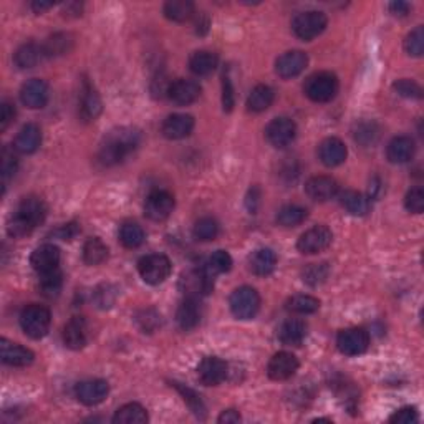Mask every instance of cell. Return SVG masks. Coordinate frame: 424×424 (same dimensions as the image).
Wrapping results in <instances>:
<instances>
[{"label":"cell","mask_w":424,"mask_h":424,"mask_svg":"<svg viewBox=\"0 0 424 424\" xmlns=\"http://www.w3.org/2000/svg\"><path fill=\"white\" fill-rule=\"evenodd\" d=\"M297 136V125L293 123L290 118L281 116V118H275L269 123L265 128V138L267 141L272 144L274 148H287L288 144H292L293 139Z\"/></svg>","instance_id":"obj_10"},{"label":"cell","mask_w":424,"mask_h":424,"mask_svg":"<svg viewBox=\"0 0 424 424\" xmlns=\"http://www.w3.org/2000/svg\"><path fill=\"white\" fill-rule=\"evenodd\" d=\"M53 3L52 2H34L31 3V8H34L37 13H42L45 10H48V8H52Z\"/></svg>","instance_id":"obj_60"},{"label":"cell","mask_w":424,"mask_h":424,"mask_svg":"<svg viewBox=\"0 0 424 424\" xmlns=\"http://www.w3.org/2000/svg\"><path fill=\"white\" fill-rule=\"evenodd\" d=\"M218 62H219V58L215 53L201 50V52H196L191 57V60H189V69H191L194 75L207 76L218 69Z\"/></svg>","instance_id":"obj_32"},{"label":"cell","mask_w":424,"mask_h":424,"mask_svg":"<svg viewBox=\"0 0 424 424\" xmlns=\"http://www.w3.org/2000/svg\"><path fill=\"white\" fill-rule=\"evenodd\" d=\"M305 192L313 201H330L338 194V183L328 176H315L306 181Z\"/></svg>","instance_id":"obj_23"},{"label":"cell","mask_w":424,"mask_h":424,"mask_svg":"<svg viewBox=\"0 0 424 424\" xmlns=\"http://www.w3.org/2000/svg\"><path fill=\"white\" fill-rule=\"evenodd\" d=\"M73 40L69 34H55L47 40L43 45V53L47 57H58L65 55L66 52H70Z\"/></svg>","instance_id":"obj_41"},{"label":"cell","mask_w":424,"mask_h":424,"mask_svg":"<svg viewBox=\"0 0 424 424\" xmlns=\"http://www.w3.org/2000/svg\"><path fill=\"white\" fill-rule=\"evenodd\" d=\"M419 419L418 411L413 408V406H404L396 411L393 416L390 418L391 423H398V424H413Z\"/></svg>","instance_id":"obj_54"},{"label":"cell","mask_w":424,"mask_h":424,"mask_svg":"<svg viewBox=\"0 0 424 424\" xmlns=\"http://www.w3.org/2000/svg\"><path fill=\"white\" fill-rule=\"evenodd\" d=\"M404 50L411 57H421L424 52V30L419 25L413 31H409L404 40Z\"/></svg>","instance_id":"obj_46"},{"label":"cell","mask_w":424,"mask_h":424,"mask_svg":"<svg viewBox=\"0 0 424 424\" xmlns=\"http://www.w3.org/2000/svg\"><path fill=\"white\" fill-rule=\"evenodd\" d=\"M219 234V224L218 220L212 218H202L194 225V237L197 241H212V239L218 237Z\"/></svg>","instance_id":"obj_43"},{"label":"cell","mask_w":424,"mask_h":424,"mask_svg":"<svg viewBox=\"0 0 424 424\" xmlns=\"http://www.w3.org/2000/svg\"><path fill=\"white\" fill-rule=\"evenodd\" d=\"M42 277H40L38 287L40 292H42L43 297H47V299H53V297H58V293L62 292L63 287V275L58 269L52 270V272L47 274H40Z\"/></svg>","instance_id":"obj_38"},{"label":"cell","mask_w":424,"mask_h":424,"mask_svg":"<svg viewBox=\"0 0 424 424\" xmlns=\"http://www.w3.org/2000/svg\"><path fill=\"white\" fill-rule=\"evenodd\" d=\"M409 8H411V7H409V3L401 2V0H398V2H391L390 3V12L396 17H406L409 13Z\"/></svg>","instance_id":"obj_58"},{"label":"cell","mask_w":424,"mask_h":424,"mask_svg":"<svg viewBox=\"0 0 424 424\" xmlns=\"http://www.w3.org/2000/svg\"><path fill=\"white\" fill-rule=\"evenodd\" d=\"M48 97H50V90L43 80L34 78L29 80L20 90V100L30 110H40L47 105Z\"/></svg>","instance_id":"obj_15"},{"label":"cell","mask_w":424,"mask_h":424,"mask_svg":"<svg viewBox=\"0 0 424 424\" xmlns=\"http://www.w3.org/2000/svg\"><path fill=\"white\" fill-rule=\"evenodd\" d=\"M141 144V133L136 128H116L108 133L100 148L98 160L103 166H116L123 162L129 155H133Z\"/></svg>","instance_id":"obj_1"},{"label":"cell","mask_w":424,"mask_h":424,"mask_svg":"<svg viewBox=\"0 0 424 424\" xmlns=\"http://www.w3.org/2000/svg\"><path fill=\"white\" fill-rule=\"evenodd\" d=\"M231 312L239 320H250L254 318L260 309V297L255 288L252 287H241L232 292L231 299Z\"/></svg>","instance_id":"obj_6"},{"label":"cell","mask_w":424,"mask_h":424,"mask_svg":"<svg viewBox=\"0 0 424 424\" xmlns=\"http://www.w3.org/2000/svg\"><path fill=\"white\" fill-rule=\"evenodd\" d=\"M176 322L184 332L192 330L201 322V305L196 297H186L176 312Z\"/></svg>","instance_id":"obj_26"},{"label":"cell","mask_w":424,"mask_h":424,"mask_svg":"<svg viewBox=\"0 0 424 424\" xmlns=\"http://www.w3.org/2000/svg\"><path fill=\"white\" fill-rule=\"evenodd\" d=\"M108 259L106 243L98 237H92L83 246V260L88 265H100Z\"/></svg>","instance_id":"obj_35"},{"label":"cell","mask_w":424,"mask_h":424,"mask_svg":"<svg viewBox=\"0 0 424 424\" xmlns=\"http://www.w3.org/2000/svg\"><path fill=\"white\" fill-rule=\"evenodd\" d=\"M406 209L413 214H421L424 211V191L421 188H413L404 197Z\"/></svg>","instance_id":"obj_52"},{"label":"cell","mask_w":424,"mask_h":424,"mask_svg":"<svg viewBox=\"0 0 424 424\" xmlns=\"http://www.w3.org/2000/svg\"><path fill=\"white\" fill-rule=\"evenodd\" d=\"M309 215V212L300 206H285L277 212V222L282 227H297Z\"/></svg>","instance_id":"obj_39"},{"label":"cell","mask_w":424,"mask_h":424,"mask_svg":"<svg viewBox=\"0 0 424 424\" xmlns=\"http://www.w3.org/2000/svg\"><path fill=\"white\" fill-rule=\"evenodd\" d=\"M88 323L85 317H73L63 328V344L70 350H81L88 344Z\"/></svg>","instance_id":"obj_22"},{"label":"cell","mask_w":424,"mask_h":424,"mask_svg":"<svg viewBox=\"0 0 424 424\" xmlns=\"http://www.w3.org/2000/svg\"><path fill=\"white\" fill-rule=\"evenodd\" d=\"M52 323L50 310L45 309L42 305L31 304L25 306L20 313V325L25 335H29L34 340H40L48 333Z\"/></svg>","instance_id":"obj_3"},{"label":"cell","mask_w":424,"mask_h":424,"mask_svg":"<svg viewBox=\"0 0 424 424\" xmlns=\"http://www.w3.org/2000/svg\"><path fill=\"white\" fill-rule=\"evenodd\" d=\"M416 153V144L409 136H396L386 148V156L393 164H403L413 160Z\"/></svg>","instance_id":"obj_27"},{"label":"cell","mask_w":424,"mask_h":424,"mask_svg":"<svg viewBox=\"0 0 424 424\" xmlns=\"http://www.w3.org/2000/svg\"><path fill=\"white\" fill-rule=\"evenodd\" d=\"M15 106H13L12 103L3 101L2 106H0V132H6L8 125L15 118Z\"/></svg>","instance_id":"obj_56"},{"label":"cell","mask_w":424,"mask_h":424,"mask_svg":"<svg viewBox=\"0 0 424 424\" xmlns=\"http://www.w3.org/2000/svg\"><path fill=\"white\" fill-rule=\"evenodd\" d=\"M328 272L330 270H328L327 264H312L304 272V281L310 283V285H320V283L327 281Z\"/></svg>","instance_id":"obj_50"},{"label":"cell","mask_w":424,"mask_h":424,"mask_svg":"<svg viewBox=\"0 0 424 424\" xmlns=\"http://www.w3.org/2000/svg\"><path fill=\"white\" fill-rule=\"evenodd\" d=\"M201 94V87L196 83V81L192 80H184L179 78L173 81V83H169L168 88V97L169 100L176 103V105H191L199 98Z\"/></svg>","instance_id":"obj_21"},{"label":"cell","mask_w":424,"mask_h":424,"mask_svg":"<svg viewBox=\"0 0 424 424\" xmlns=\"http://www.w3.org/2000/svg\"><path fill=\"white\" fill-rule=\"evenodd\" d=\"M136 322L139 327H141L143 332L153 333L161 325V315L157 313L156 310L146 309L141 310V312L136 315Z\"/></svg>","instance_id":"obj_49"},{"label":"cell","mask_w":424,"mask_h":424,"mask_svg":"<svg viewBox=\"0 0 424 424\" xmlns=\"http://www.w3.org/2000/svg\"><path fill=\"white\" fill-rule=\"evenodd\" d=\"M40 143H42V132L38 126L35 123H27L17 134L13 148L22 155H31L38 150Z\"/></svg>","instance_id":"obj_28"},{"label":"cell","mask_w":424,"mask_h":424,"mask_svg":"<svg viewBox=\"0 0 424 424\" xmlns=\"http://www.w3.org/2000/svg\"><path fill=\"white\" fill-rule=\"evenodd\" d=\"M218 421L220 424H236L241 421V414H239L236 409H227V411H224L222 414H220Z\"/></svg>","instance_id":"obj_59"},{"label":"cell","mask_w":424,"mask_h":424,"mask_svg":"<svg viewBox=\"0 0 424 424\" xmlns=\"http://www.w3.org/2000/svg\"><path fill=\"white\" fill-rule=\"evenodd\" d=\"M332 241L333 234L327 225H315V227L302 234L299 242H297V247H299L302 254H318V252L328 249Z\"/></svg>","instance_id":"obj_9"},{"label":"cell","mask_w":424,"mask_h":424,"mask_svg":"<svg viewBox=\"0 0 424 424\" xmlns=\"http://www.w3.org/2000/svg\"><path fill=\"white\" fill-rule=\"evenodd\" d=\"M305 94L315 103L332 101L338 93V78L330 71H318L305 81Z\"/></svg>","instance_id":"obj_4"},{"label":"cell","mask_w":424,"mask_h":424,"mask_svg":"<svg viewBox=\"0 0 424 424\" xmlns=\"http://www.w3.org/2000/svg\"><path fill=\"white\" fill-rule=\"evenodd\" d=\"M340 202L351 215H367L369 212V199L362 192L345 191L341 194Z\"/></svg>","instance_id":"obj_36"},{"label":"cell","mask_w":424,"mask_h":424,"mask_svg":"<svg viewBox=\"0 0 424 424\" xmlns=\"http://www.w3.org/2000/svg\"><path fill=\"white\" fill-rule=\"evenodd\" d=\"M337 346L346 356H358L369 346V335L365 328L351 327L341 330L337 337Z\"/></svg>","instance_id":"obj_8"},{"label":"cell","mask_w":424,"mask_h":424,"mask_svg":"<svg viewBox=\"0 0 424 424\" xmlns=\"http://www.w3.org/2000/svg\"><path fill=\"white\" fill-rule=\"evenodd\" d=\"M47 218V206L40 197L29 196L20 202L15 214L8 222L7 232L10 237H24L34 231Z\"/></svg>","instance_id":"obj_2"},{"label":"cell","mask_w":424,"mask_h":424,"mask_svg":"<svg viewBox=\"0 0 424 424\" xmlns=\"http://www.w3.org/2000/svg\"><path fill=\"white\" fill-rule=\"evenodd\" d=\"M78 232H80L78 224L70 222V224L62 225V227H58L57 231L53 232V236L62 239V241H71V239H75L76 236H78Z\"/></svg>","instance_id":"obj_57"},{"label":"cell","mask_w":424,"mask_h":424,"mask_svg":"<svg viewBox=\"0 0 424 424\" xmlns=\"http://www.w3.org/2000/svg\"><path fill=\"white\" fill-rule=\"evenodd\" d=\"M0 358L8 367H29L34 362L35 355L29 348L19 344H12L7 338L0 340Z\"/></svg>","instance_id":"obj_19"},{"label":"cell","mask_w":424,"mask_h":424,"mask_svg":"<svg viewBox=\"0 0 424 424\" xmlns=\"http://www.w3.org/2000/svg\"><path fill=\"white\" fill-rule=\"evenodd\" d=\"M186 288L184 292H188V297H196V295H207V293L212 292L214 288V274L207 269V265L199 269V270H192V272H188L183 275L181 281Z\"/></svg>","instance_id":"obj_13"},{"label":"cell","mask_w":424,"mask_h":424,"mask_svg":"<svg viewBox=\"0 0 424 424\" xmlns=\"http://www.w3.org/2000/svg\"><path fill=\"white\" fill-rule=\"evenodd\" d=\"M60 264V249L53 243H45L34 250L30 257V265L38 274H47L58 269Z\"/></svg>","instance_id":"obj_20"},{"label":"cell","mask_w":424,"mask_h":424,"mask_svg":"<svg viewBox=\"0 0 424 424\" xmlns=\"http://www.w3.org/2000/svg\"><path fill=\"white\" fill-rule=\"evenodd\" d=\"M43 55H45L43 47L30 42L22 45L19 50L15 52V63L19 69H31V66H35L40 60H42Z\"/></svg>","instance_id":"obj_34"},{"label":"cell","mask_w":424,"mask_h":424,"mask_svg":"<svg viewBox=\"0 0 424 424\" xmlns=\"http://www.w3.org/2000/svg\"><path fill=\"white\" fill-rule=\"evenodd\" d=\"M174 386L178 388L179 393H181L184 396V401H186V403L189 404V408L192 409V413L196 414L197 418L204 419V416H206V408H204V404H202V401H201L199 396L194 393L192 390H189V388L181 386V385H179V383H174Z\"/></svg>","instance_id":"obj_48"},{"label":"cell","mask_w":424,"mask_h":424,"mask_svg":"<svg viewBox=\"0 0 424 424\" xmlns=\"http://www.w3.org/2000/svg\"><path fill=\"white\" fill-rule=\"evenodd\" d=\"M174 211V197L166 191H155L150 194L144 204V214L148 215L151 220H160L168 219Z\"/></svg>","instance_id":"obj_12"},{"label":"cell","mask_w":424,"mask_h":424,"mask_svg":"<svg viewBox=\"0 0 424 424\" xmlns=\"http://www.w3.org/2000/svg\"><path fill=\"white\" fill-rule=\"evenodd\" d=\"M194 129V118L191 115L176 113L164 120L161 132L168 139L188 138Z\"/></svg>","instance_id":"obj_24"},{"label":"cell","mask_w":424,"mask_h":424,"mask_svg":"<svg viewBox=\"0 0 424 424\" xmlns=\"http://www.w3.org/2000/svg\"><path fill=\"white\" fill-rule=\"evenodd\" d=\"M376 138H378L376 125L369 123V121H363V123H360L358 128H356V132H355V139L358 143L365 144V146H368V144L376 141Z\"/></svg>","instance_id":"obj_51"},{"label":"cell","mask_w":424,"mask_h":424,"mask_svg":"<svg viewBox=\"0 0 424 424\" xmlns=\"http://www.w3.org/2000/svg\"><path fill=\"white\" fill-rule=\"evenodd\" d=\"M393 88H395V92L400 94V97L409 98V100H419V98L423 97L421 87H419L416 81H413V80H408V78L398 80L393 85Z\"/></svg>","instance_id":"obj_47"},{"label":"cell","mask_w":424,"mask_h":424,"mask_svg":"<svg viewBox=\"0 0 424 424\" xmlns=\"http://www.w3.org/2000/svg\"><path fill=\"white\" fill-rule=\"evenodd\" d=\"M116 299V290L111 285H101L94 292V302L100 309H108L113 305V302Z\"/></svg>","instance_id":"obj_53"},{"label":"cell","mask_w":424,"mask_h":424,"mask_svg":"<svg viewBox=\"0 0 424 424\" xmlns=\"http://www.w3.org/2000/svg\"><path fill=\"white\" fill-rule=\"evenodd\" d=\"M306 337V325L299 318H290L282 323L281 330H278V338L283 345L288 346H299Z\"/></svg>","instance_id":"obj_29"},{"label":"cell","mask_w":424,"mask_h":424,"mask_svg":"<svg viewBox=\"0 0 424 424\" xmlns=\"http://www.w3.org/2000/svg\"><path fill=\"white\" fill-rule=\"evenodd\" d=\"M164 15L173 22H186L194 15L191 0H171L164 6Z\"/></svg>","instance_id":"obj_37"},{"label":"cell","mask_w":424,"mask_h":424,"mask_svg":"<svg viewBox=\"0 0 424 424\" xmlns=\"http://www.w3.org/2000/svg\"><path fill=\"white\" fill-rule=\"evenodd\" d=\"M234 103H236V100H234L232 81L227 75H224V78H222V106H224V111H227V113L232 111Z\"/></svg>","instance_id":"obj_55"},{"label":"cell","mask_w":424,"mask_h":424,"mask_svg":"<svg viewBox=\"0 0 424 424\" xmlns=\"http://www.w3.org/2000/svg\"><path fill=\"white\" fill-rule=\"evenodd\" d=\"M103 110V103L100 94L93 88L90 81H83V88H81L80 94V118L83 121H94L100 116Z\"/></svg>","instance_id":"obj_17"},{"label":"cell","mask_w":424,"mask_h":424,"mask_svg":"<svg viewBox=\"0 0 424 424\" xmlns=\"http://www.w3.org/2000/svg\"><path fill=\"white\" fill-rule=\"evenodd\" d=\"M120 241L126 249H138L144 242V231L136 222H126L121 225Z\"/></svg>","instance_id":"obj_40"},{"label":"cell","mask_w":424,"mask_h":424,"mask_svg":"<svg viewBox=\"0 0 424 424\" xmlns=\"http://www.w3.org/2000/svg\"><path fill=\"white\" fill-rule=\"evenodd\" d=\"M148 413L141 404L128 403L121 406L118 411L113 416L115 424H144L148 423Z\"/></svg>","instance_id":"obj_31"},{"label":"cell","mask_w":424,"mask_h":424,"mask_svg":"<svg viewBox=\"0 0 424 424\" xmlns=\"http://www.w3.org/2000/svg\"><path fill=\"white\" fill-rule=\"evenodd\" d=\"M17 150L10 146H3L2 153H0V174L3 179L12 178L17 173L19 168V160H17Z\"/></svg>","instance_id":"obj_44"},{"label":"cell","mask_w":424,"mask_h":424,"mask_svg":"<svg viewBox=\"0 0 424 424\" xmlns=\"http://www.w3.org/2000/svg\"><path fill=\"white\" fill-rule=\"evenodd\" d=\"M206 265L214 275L225 274V272H229L232 267V257L229 255V252H225V250H215L214 254L209 257V260H207Z\"/></svg>","instance_id":"obj_45"},{"label":"cell","mask_w":424,"mask_h":424,"mask_svg":"<svg viewBox=\"0 0 424 424\" xmlns=\"http://www.w3.org/2000/svg\"><path fill=\"white\" fill-rule=\"evenodd\" d=\"M320 309V300L312 295H295L287 302V310L292 313L309 315Z\"/></svg>","instance_id":"obj_42"},{"label":"cell","mask_w":424,"mask_h":424,"mask_svg":"<svg viewBox=\"0 0 424 424\" xmlns=\"http://www.w3.org/2000/svg\"><path fill=\"white\" fill-rule=\"evenodd\" d=\"M274 103V90L267 85H257L247 98V108L249 111L260 113L265 111Z\"/></svg>","instance_id":"obj_33"},{"label":"cell","mask_w":424,"mask_h":424,"mask_svg":"<svg viewBox=\"0 0 424 424\" xmlns=\"http://www.w3.org/2000/svg\"><path fill=\"white\" fill-rule=\"evenodd\" d=\"M297 369H299L297 356L288 353V351H278L270 358L267 374L270 380L274 381H285L297 373Z\"/></svg>","instance_id":"obj_11"},{"label":"cell","mask_w":424,"mask_h":424,"mask_svg":"<svg viewBox=\"0 0 424 424\" xmlns=\"http://www.w3.org/2000/svg\"><path fill=\"white\" fill-rule=\"evenodd\" d=\"M309 65V57H306L305 52L302 50H292L283 53L282 57H278L277 65H275V70L277 73L282 76V78H293V76H299L302 71L306 69Z\"/></svg>","instance_id":"obj_18"},{"label":"cell","mask_w":424,"mask_h":424,"mask_svg":"<svg viewBox=\"0 0 424 424\" xmlns=\"http://www.w3.org/2000/svg\"><path fill=\"white\" fill-rule=\"evenodd\" d=\"M108 393H110V386H108L105 380L81 381L75 388L76 398H78L80 403L87 406L100 404L101 401H105Z\"/></svg>","instance_id":"obj_16"},{"label":"cell","mask_w":424,"mask_h":424,"mask_svg":"<svg viewBox=\"0 0 424 424\" xmlns=\"http://www.w3.org/2000/svg\"><path fill=\"white\" fill-rule=\"evenodd\" d=\"M197 376L202 385L218 386L227 376V363L218 356H206L197 367Z\"/></svg>","instance_id":"obj_14"},{"label":"cell","mask_w":424,"mask_h":424,"mask_svg":"<svg viewBox=\"0 0 424 424\" xmlns=\"http://www.w3.org/2000/svg\"><path fill=\"white\" fill-rule=\"evenodd\" d=\"M327 15H325L323 12L309 10L299 13V15L293 19L292 30L299 38L305 40V42H310V40L318 37V35L327 29Z\"/></svg>","instance_id":"obj_7"},{"label":"cell","mask_w":424,"mask_h":424,"mask_svg":"<svg viewBox=\"0 0 424 424\" xmlns=\"http://www.w3.org/2000/svg\"><path fill=\"white\" fill-rule=\"evenodd\" d=\"M138 270L144 282L150 283V285H160L171 275L173 265L166 255L151 254L139 260Z\"/></svg>","instance_id":"obj_5"},{"label":"cell","mask_w":424,"mask_h":424,"mask_svg":"<svg viewBox=\"0 0 424 424\" xmlns=\"http://www.w3.org/2000/svg\"><path fill=\"white\" fill-rule=\"evenodd\" d=\"M250 270L259 277H267L275 270L277 265V255L272 249H259L250 255Z\"/></svg>","instance_id":"obj_30"},{"label":"cell","mask_w":424,"mask_h":424,"mask_svg":"<svg viewBox=\"0 0 424 424\" xmlns=\"http://www.w3.org/2000/svg\"><path fill=\"white\" fill-rule=\"evenodd\" d=\"M346 155H348V151H346L345 143L338 138H327L318 146L320 161L328 168H335V166L345 162Z\"/></svg>","instance_id":"obj_25"}]
</instances>
